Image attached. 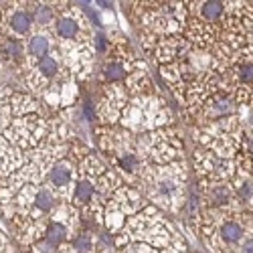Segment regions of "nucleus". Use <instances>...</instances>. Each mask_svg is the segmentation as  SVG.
<instances>
[{"mask_svg": "<svg viewBox=\"0 0 253 253\" xmlns=\"http://www.w3.org/2000/svg\"><path fill=\"white\" fill-rule=\"evenodd\" d=\"M150 201L166 211H178L186 201V168L182 162L148 166L142 174Z\"/></svg>", "mask_w": 253, "mask_h": 253, "instance_id": "f257e3e1", "label": "nucleus"}, {"mask_svg": "<svg viewBox=\"0 0 253 253\" xmlns=\"http://www.w3.org/2000/svg\"><path fill=\"white\" fill-rule=\"evenodd\" d=\"M128 241L148 243L152 247H168L174 243V229L166 223V219L154 207H144L136 215L126 219L122 233L118 237V245Z\"/></svg>", "mask_w": 253, "mask_h": 253, "instance_id": "f03ea898", "label": "nucleus"}, {"mask_svg": "<svg viewBox=\"0 0 253 253\" xmlns=\"http://www.w3.org/2000/svg\"><path fill=\"white\" fill-rule=\"evenodd\" d=\"M122 122L128 130L140 132L146 128H158V126L168 122V112L164 108V101L158 97L140 95L132 99V103L126 105L122 114Z\"/></svg>", "mask_w": 253, "mask_h": 253, "instance_id": "7ed1b4c3", "label": "nucleus"}, {"mask_svg": "<svg viewBox=\"0 0 253 253\" xmlns=\"http://www.w3.org/2000/svg\"><path fill=\"white\" fill-rule=\"evenodd\" d=\"M138 154H146L156 166H164L174 162V158L182 150V142L178 132L172 130H156V132H146L138 138Z\"/></svg>", "mask_w": 253, "mask_h": 253, "instance_id": "20e7f679", "label": "nucleus"}, {"mask_svg": "<svg viewBox=\"0 0 253 253\" xmlns=\"http://www.w3.org/2000/svg\"><path fill=\"white\" fill-rule=\"evenodd\" d=\"M45 132H47V122L39 118L37 114H27L12 122V126L6 130V136L10 138L12 144L18 146V150H29L43 140Z\"/></svg>", "mask_w": 253, "mask_h": 253, "instance_id": "39448f33", "label": "nucleus"}, {"mask_svg": "<svg viewBox=\"0 0 253 253\" xmlns=\"http://www.w3.org/2000/svg\"><path fill=\"white\" fill-rule=\"evenodd\" d=\"M239 215L233 217V219L223 221L215 229V233L207 239L217 253H235L239 249V245L243 243V239L247 235V229H245V223L241 221Z\"/></svg>", "mask_w": 253, "mask_h": 253, "instance_id": "423d86ee", "label": "nucleus"}, {"mask_svg": "<svg viewBox=\"0 0 253 253\" xmlns=\"http://www.w3.org/2000/svg\"><path fill=\"white\" fill-rule=\"evenodd\" d=\"M191 43L178 35H170V37H160L158 43L154 47V59H158V63L168 65V63H178L184 61L191 55Z\"/></svg>", "mask_w": 253, "mask_h": 253, "instance_id": "0eeeda50", "label": "nucleus"}, {"mask_svg": "<svg viewBox=\"0 0 253 253\" xmlns=\"http://www.w3.org/2000/svg\"><path fill=\"white\" fill-rule=\"evenodd\" d=\"M75 176H77V168L69 158H61L47 174L49 184L61 193L63 201H71L73 191H75Z\"/></svg>", "mask_w": 253, "mask_h": 253, "instance_id": "6e6552de", "label": "nucleus"}, {"mask_svg": "<svg viewBox=\"0 0 253 253\" xmlns=\"http://www.w3.org/2000/svg\"><path fill=\"white\" fill-rule=\"evenodd\" d=\"M63 14L57 16L55 20V35L57 39H61L63 43H75V45H87V37H85V31H83V25H81V20H77L75 16V6H71V12L69 14V6H63Z\"/></svg>", "mask_w": 253, "mask_h": 253, "instance_id": "1a4fd4ad", "label": "nucleus"}, {"mask_svg": "<svg viewBox=\"0 0 253 253\" xmlns=\"http://www.w3.org/2000/svg\"><path fill=\"white\" fill-rule=\"evenodd\" d=\"M126 105H128V89L120 87L118 83H114V85H108V89H105L101 101H99V118L103 122H118V118H122Z\"/></svg>", "mask_w": 253, "mask_h": 253, "instance_id": "9d476101", "label": "nucleus"}, {"mask_svg": "<svg viewBox=\"0 0 253 253\" xmlns=\"http://www.w3.org/2000/svg\"><path fill=\"white\" fill-rule=\"evenodd\" d=\"M142 209H144V201L140 193H136L130 186H120L112 195V199H108V203H105V213H118L124 215L126 219L136 215Z\"/></svg>", "mask_w": 253, "mask_h": 253, "instance_id": "9b49d317", "label": "nucleus"}, {"mask_svg": "<svg viewBox=\"0 0 253 253\" xmlns=\"http://www.w3.org/2000/svg\"><path fill=\"white\" fill-rule=\"evenodd\" d=\"M239 110V105L235 103V99L231 97V93L227 91H219L215 95H211L199 112L203 124L207 122H217V120H223V118H229V116H235Z\"/></svg>", "mask_w": 253, "mask_h": 253, "instance_id": "f8f14e48", "label": "nucleus"}, {"mask_svg": "<svg viewBox=\"0 0 253 253\" xmlns=\"http://www.w3.org/2000/svg\"><path fill=\"white\" fill-rule=\"evenodd\" d=\"M59 69H61V67H59V61H57L53 55H47V57H43V59H39L35 71L29 75V83H31L33 91L43 93V89H45L43 83L53 81V79L59 75Z\"/></svg>", "mask_w": 253, "mask_h": 253, "instance_id": "ddd939ff", "label": "nucleus"}, {"mask_svg": "<svg viewBox=\"0 0 253 253\" xmlns=\"http://www.w3.org/2000/svg\"><path fill=\"white\" fill-rule=\"evenodd\" d=\"M186 8L191 14L199 16L201 20H205V23L209 25H223V18H225V2H221V0H205V2H186Z\"/></svg>", "mask_w": 253, "mask_h": 253, "instance_id": "4468645a", "label": "nucleus"}, {"mask_svg": "<svg viewBox=\"0 0 253 253\" xmlns=\"http://www.w3.org/2000/svg\"><path fill=\"white\" fill-rule=\"evenodd\" d=\"M136 67V61H126V59H110L101 69V79L108 81L110 85L120 83L122 79L128 77V73Z\"/></svg>", "mask_w": 253, "mask_h": 253, "instance_id": "2eb2a0df", "label": "nucleus"}, {"mask_svg": "<svg viewBox=\"0 0 253 253\" xmlns=\"http://www.w3.org/2000/svg\"><path fill=\"white\" fill-rule=\"evenodd\" d=\"M55 201H57V199H55V195L49 191V188L39 186L37 193H35V199H33V211H31L27 217L39 219V217L51 213V211L55 209Z\"/></svg>", "mask_w": 253, "mask_h": 253, "instance_id": "dca6fc26", "label": "nucleus"}, {"mask_svg": "<svg viewBox=\"0 0 253 253\" xmlns=\"http://www.w3.org/2000/svg\"><path fill=\"white\" fill-rule=\"evenodd\" d=\"M95 201V182L93 180H85V178H79L75 184V191H73V207L75 209H85Z\"/></svg>", "mask_w": 253, "mask_h": 253, "instance_id": "f3484780", "label": "nucleus"}, {"mask_svg": "<svg viewBox=\"0 0 253 253\" xmlns=\"http://www.w3.org/2000/svg\"><path fill=\"white\" fill-rule=\"evenodd\" d=\"M35 23L33 18V12L25 10V8H14L10 14H8V27L14 35H27L31 31Z\"/></svg>", "mask_w": 253, "mask_h": 253, "instance_id": "a211bd4d", "label": "nucleus"}, {"mask_svg": "<svg viewBox=\"0 0 253 253\" xmlns=\"http://www.w3.org/2000/svg\"><path fill=\"white\" fill-rule=\"evenodd\" d=\"M69 233L71 229L65 225V223H59V221H51L47 227H45V241L53 247H63V243H65L69 239Z\"/></svg>", "mask_w": 253, "mask_h": 253, "instance_id": "6ab92c4d", "label": "nucleus"}, {"mask_svg": "<svg viewBox=\"0 0 253 253\" xmlns=\"http://www.w3.org/2000/svg\"><path fill=\"white\" fill-rule=\"evenodd\" d=\"M29 53L37 61L51 55V39H49V35L47 33H35L31 37V41H29Z\"/></svg>", "mask_w": 253, "mask_h": 253, "instance_id": "aec40b11", "label": "nucleus"}, {"mask_svg": "<svg viewBox=\"0 0 253 253\" xmlns=\"http://www.w3.org/2000/svg\"><path fill=\"white\" fill-rule=\"evenodd\" d=\"M237 158L253 170V128H245L243 130L241 142H239V154H237Z\"/></svg>", "mask_w": 253, "mask_h": 253, "instance_id": "412c9836", "label": "nucleus"}, {"mask_svg": "<svg viewBox=\"0 0 253 253\" xmlns=\"http://www.w3.org/2000/svg\"><path fill=\"white\" fill-rule=\"evenodd\" d=\"M33 18H35V23H37V25H41V27H49L53 20H57L55 6L49 4V2H37V4H35V10H33Z\"/></svg>", "mask_w": 253, "mask_h": 253, "instance_id": "4be33fe9", "label": "nucleus"}, {"mask_svg": "<svg viewBox=\"0 0 253 253\" xmlns=\"http://www.w3.org/2000/svg\"><path fill=\"white\" fill-rule=\"evenodd\" d=\"M93 49H95L97 53H105V55H108L110 49H112V41H110V37H108V35H103V33L93 35Z\"/></svg>", "mask_w": 253, "mask_h": 253, "instance_id": "5701e85b", "label": "nucleus"}, {"mask_svg": "<svg viewBox=\"0 0 253 253\" xmlns=\"http://www.w3.org/2000/svg\"><path fill=\"white\" fill-rule=\"evenodd\" d=\"M2 53L8 55V57H12V59H18L20 53H23V45H20L16 39H6L4 41V47H2Z\"/></svg>", "mask_w": 253, "mask_h": 253, "instance_id": "b1692460", "label": "nucleus"}, {"mask_svg": "<svg viewBox=\"0 0 253 253\" xmlns=\"http://www.w3.org/2000/svg\"><path fill=\"white\" fill-rule=\"evenodd\" d=\"M124 253H158V251L148 243H132L124 247Z\"/></svg>", "mask_w": 253, "mask_h": 253, "instance_id": "393cba45", "label": "nucleus"}, {"mask_svg": "<svg viewBox=\"0 0 253 253\" xmlns=\"http://www.w3.org/2000/svg\"><path fill=\"white\" fill-rule=\"evenodd\" d=\"M249 105H251V108H253V93H251V101H249Z\"/></svg>", "mask_w": 253, "mask_h": 253, "instance_id": "a878e982", "label": "nucleus"}]
</instances>
